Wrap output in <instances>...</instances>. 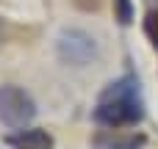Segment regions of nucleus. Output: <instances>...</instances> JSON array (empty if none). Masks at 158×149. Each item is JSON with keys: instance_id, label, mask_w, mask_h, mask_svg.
Masks as SVG:
<instances>
[{"instance_id": "nucleus-5", "label": "nucleus", "mask_w": 158, "mask_h": 149, "mask_svg": "<svg viewBox=\"0 0 158 149\" xmlns=\"http://www.w3.org/2000/svg\"><path fill=\"white\" fill-rule=\"evenodd\" d=\"M6 144L14 147V149H53V135L47 130H39V127H33V130L22 127L19 133L8 135Z\"/></svg>"}, {"instance_id": "nucleus-3", "label": "nucleus", "mask_w": 158, "mask_h": 149, "mask_svg": "<svg viewBox=\"0 0 158 149\" xmlns=\"http://www.w3.org/2000/svg\"><path fill=\"white\" fill-rule=\"evenodd\" d=\"M56 53H58V58L64 61V64H69V66H86V64H92L94 58H97V41H94V36H89L86 30H81V28H67V30H61L58 33V39H56Z\"/></svg>"}, {"instance_id": "nucleus-6", "label": "nucleus", "mask_w": 158, "mask_h": 149, "mask_svg": "<svg viewBox=\"0 0 158 149\" xmlns=\"http://www.w3.org/2000/svg\"><path fill=\"white\" fill-rule=\"evenodd\" d=\"M133 14H136L133 0H114V19L119 25H131L133 22Z\"/></svg>"}, {"instance_id": "nucleus-2", "label": "nucleus", "mask_w": 158, "mask_h": 149, "mask_svg": "<svg viewBox=\"0 0 158 149\" xmlns=\"http://www.w3.org/2000/svg\"><path fill=\"white\" fill-rule=\"evenodd\" d=\"M36 119V102L33 97L19 86H0V122L6 127L22 130Z\"/></svg>"}, {"instance_id": "nucleus-1", "label": "nucleus", "mask_w": 158, "mask_h": 149, "mask_svg": "<svg viewBox=\"0 0 158 149\" xmlns=\"http://www.w3.org/2000/svg\"><path fill=\"white\" fill-rule=\"evenodd\" d=\"M144 119V100L139 91L136 75H122L114 83H108L94 105V122L106 130L119 127H136Z\"/></svg>"}, {"instance_id": "nucleus-8", "label": "nucleus", "mask_w": 158, "mask_h": 149, "mask_svg": "<svg viewBox=\"0 0 158 149\" xmlns=\"http://www.w3.org/2000/svg\"><path fill=\"white\" fill-rule=\"evenodd\" d=\"M106 0H72V6L78 8V11H86V14H92V11H100V6H103Z\"/></svg>"}, {"instance_id": "nucleus-4", "label": "nucleus", "mask_w": 158, "mask_h": 149, "mask_svg": "<svg viewBox=\"0 0 158 149\" xmlns=\"http://www.w3.org/2000/svg\"><path fill=\"white\" fill-rule=\"evenodd\" d=\"M147 144L144 133H114V130H100L92 135L94 149H142Z\"/></svg>"}, {"instance_id": "nucleus-9", "label": "nucleus", "mask_w": 158, "mask_h": 149, "mask_svg": "<svg viewBox=\"0 0 158 149\" xmlns=\"http://www.w3.org/2000/svg\"><path fill=\"white\" fill-rule=\"evenodd\" d=\"M0 44H6V22L0 19Z\"/></svg>"}, {"instance_id": "nucleus-7", "label": "nucleus", "mask_w": 158, "mask_h": 149, "mask_svg": "<svg viewBox=\"0 0 158 149\" xmlns=\"http://www.w3.org/2000/svg\"><path fill=\"white\" fill-rule=\"evenodd\" d=\"M144 36L150 39V44L158 50V8H150L144 17Z\"/></svg>"}]
</instances>
